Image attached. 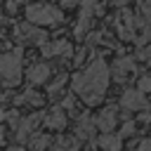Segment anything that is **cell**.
Returning <instances> with one entry per match:
<instances>
[{"label": "cell", "mask_w": 151, "mask_h": 151, "mask_svg": "<svg viewBox=\"0 0 151 151\" xmlns=\"http://www.w3.org/2000/svg\"><path fill=\"white\" fill-rule=\"evenodd\" d=\"M97 146H101L104 151H120L123 137H120V134H113V132H104V134L97 139Z\"/></svg>", "instance_id": "4fadbf2b"}, {"label": "cell", "mask_w": 151, "mask_h": 151, "mask_svg": "<svg viewBox=\"0 0 151 151\" xmlns=\"http://www.w3.org/2000/svg\"><path fill=\"white\" fill-rule=\"evenodd\" d=\"M109 76H111V71H109V66H106V61L101 59V57H97V59H92L90 64H87V68L83 71V73H76L73 76V92L87 104V106H94V104H99L101 99H104V94H106V87H109Z\"/></svg>", "instance_id": "6da1fadb"}, {"label": "cell", "mask_w": 151, "mask_h": 151, "mask_svg": "<svg viewBox=\"0 0 151 151\" xmlns=\"http://www.w3.org/2000/svg\"><path fill=\"white\" fill-rule=\"evenodd\" d=\"M45 125L50 127V130H64L66 127V113H64V109H52L50 113H47V118H45Z\"/></svg>", "instance_id": "5bb4252c"}, {"label": "cell", "mask_w": 151, "mask_h": 151, "mask_svg": "<svg viewBox=\"0 0 151 151\" xmlns=\"http://www.w3.org/2000/svg\"><path fill=\"white\" fill-rule=\"evenodd\" d=\"M139 9H142L144 17H151V0H142L139 2Z\"/></svg>", "instance_id": "44dd1931"}, {"label": "cell", "mask_w": 151, "mask_h": 151, "mask_svg": "<svg viewBox=\"0 0 151 151\" xmlns=\"http://www.w3.org/2000/svg\"><path fill=\"white\" fill-rule=\"evenodd\" d=\"M64 80H66V78H64V76H59V78H57V80H54V83L50 85V94H54V92H59V90L64 87Z\"/></svg>", "instance_id": "ffe728a7"}, {"label": "cell", "mask_w": 151, "mask_h": 151, "mask_svg": "<svg viewBox=\"0 0 151 151\" xmlns=\"http://www.w3.org/2000/svg\"><path fill=\"white\" fill-rule=\"evenodd\" d=\"M17 101H19V104H33V106H40L42 97H40V94H35L33 90H26L21 97H17Z\"/></svg>", "instance_id": "2e32d148"}, {"label": "cell", "mask_w": 151, "mask_h": 151, "mask_svg": "<svg viewBox=\"0 0 151 151\" xmlns=\"http://www.w3.org/2000/svg\"><path fill=\"white\" fill-rule=\"evenodd\" d=\"M17 35H19V40H28L35 45H45V40H47V33L42 28H35V24H31V21L17 26Z\"/></svg>", "instance_id": "52a82bcc"}, {"label": "cell", "mask_w": 151, "mask_h": 151, "mask_svg": "<svg viewBox=\"0 0 151 151\" xmlns=\"http://www.w3.org/2000/svg\"><path fill=\"white\" fill-rule=\"evenodd\" d=\"M137 90H139V92H149V90H151V76H142Z\"/></svg>", "instance_id": "ac0fdd59"}, {"label": "cell", "mask_w": 151, "mask_h": 151, "mask_svg": "<svg viewBox=\"0 0 151 151\" xmlns=\"http://www.w3.org/2000/svg\"><path fill=\"white\" fill-rule=\"evenodd\" d=\"M134 151H151V139H142Z\"/></svg>", "instance_id": "603a6c76"}, {"label": "cell", "mask_w": 151, "mask_h": 151, "mask_svg": "<svg viewBox=\"0 0 151 151\" xmlns=\"http://www.w3.org/2000/svg\"><path fill=\"white\" fill-rule=\"evenodd\" d=\"M132 132H134V123H125L123 130H120V137H130Z\"/></svg>", "instance_id": "7402d4cb"}, {"label": "cell", "mask_w": 151, "mask_h": 151, "mask_svg": "<svg viewBox=\"0 0 151 151\" xmlns=\"http://www.w3.org/2000/svg\"><path fill=\"white\" fill-rule=\"evenodd\" d=\"M134 73V59L132 57H120V59H116L113 61V78L118 80V83H123L127 76H132Z\"/></svg>", "instance_id": "ba28073f"}, {"label": "cell", "mask_w": 151, "mask_h": 151, "mask_svg": "<svg viewBox=\"0 0 151 151\" xmlns=\"http://www.w3.org/2000/svg\"><path fill=\"white\" fill-rule=\"evenodd\" d=\"M50 78V66L47 64H33L28 68V83L31 85H42Z\"/></svg>", "instance_id": "7c38bea8"}, {"label": "cell", "mask_w": 151, "mask_h": 151, "mask_svg": "<svg viewBox=\"0 0 151 151\" xmlns=\"http://www.w3.org/2000/svg\"><path fill=\"white\" fill-rule=\"evenodd\" d=\"M5 151H24L21 146H9V149H5Z\"/></svg>", "instance_id": "484cf974"}, {"label": "cell", "mask_w": 151, "mask_h": 151, "mask_svg": "<svg viewBox=\"0 0 151 151\" xmlns=\"http://www.w3.org/2000/svg\"><path fill=\"white\" fill-rule=\"evenodd\" d=\"M83 0H61V5L64 7H76V5H80Z\"/></svg>", "instance_id": "d4e9b609"}, {"label": "cell", "mask_w": 151, "mask_h": 151, "mask_svg": "<svg viewBox=\"0 0 151 151\" xmlns=\"http://www.w3.org/2000/svg\"><path fill=\"white\" fill-rule=\"evenodd\" d=\"M42 54H45V57H59V54H64V57H71V45H68L66 40L45 42V45H42Z\"/></svg>", "instance_id": "8fae6325"}, {"label": "cell", "mask_w": 151, "mask_h": 151, "mask_svg": "<svg viewBox=\"0 0 151 151\" xmlns=\"http://www.w3.org/2000/svg\"><path fill=\"white\" fill-rule=\"evenodd\" d=\"M137 57H139L142 61H146V64H151V45H146V47H142V50L137 52Z\"/></svg>", "instance_id": "d6986e66"}, {"label": "cell", "mask_w": 151, "mask_h": 151, "mask_svg": "<svg viewBox=\"0 0 151 151\" xmlns=\"http://www.w3.org/2000/svg\"><path fill=\"white\" fill-rule=\"evenodd\" d=\"M120 109L132 113V111H139V109H146V99H144V92L139 90H125L123 97H120Z\"/></svg>", "instance_id": "8992f818"}, {"label": "cell", "mask_w": 151, "mask_h": 151, "mask_svg": "<svg viewBox=\"0 0 151 151\" xmlns=\"http://www.w3.org/2000/svg\"><path fill=\"white\" fill-rule=\"evenodd\" d=\"M31 144H33L35 151H45V149L52 144V139H50L47 134H38V137H31Z\"/></svg>", "instance_id": "e0dca14e"}, {"label": "cell", "mask_w": 151, "mask_h": 151, "mask_svg": "<svg viewBox=\"0 0 151 151\" xmlns=\"http://www.w3.org/2000/svg\"><path fill=\"white\" fill-rule=\"evenodd\" d=\"M116 123H118V116H116V109H113V106L106 109V111H101V113L94 118V125H97L101 132H113Z\"/></svg>", "instance_id": "30bf717a"}, {"label": "cell", "mask_w": 151, "mask_h": 151, "mask_svg": "<svg viewBox=\"0 0 151 151\" xmlns=\"http://www.w3.org/2000/svg\"><path fill=\"white\" fill-rule=\"evenodd\" d=\"M64 109H68V111H73V109H76V101H73V97H66V99H64Z\"/></svg>", "instance_id": "cb8c5ba5"}, {"label": "cell", "mask_w": 151, "mask_h": 151, "mask_svg": "<svg viewBox=\"0 0 151 151\" xmlns=\"http://www.w3.org/2000/svg\"><path fill=\"white\" fill-rule=\"evenodd\" d=\"M94 118H90L87 113H80L78 116V123H76V137L78 139H94Z\"/></svg>", "instance_id": "9c48e42d"}, {"label": "cell", "mask_w": 151, "mask_h": 151, "mask_svg": "<svg viewBox=\"0 0 151 151\" xmlns=\"http://www.w3.org/2000/svg\"><path fill=\"white\" fill-rule=\"evenodd\" d=\"M125 2H127V0H113V5H118V7H123Z\"/></svg>", "instance_id": "4316f807"}, {"label": "cell", "mask_w": 151, "mask_h": 151, "mask_svg": "<svg viewBox=\"0 0 151 151\" xmlns=\"http://www.w3.org/2000/svg\"><path fill=\"white\" fill-rule=\"evenodd\" d=\"M5 118H7V111H2V109H0V120H5Z\"/></svg>", "instance_id": "83f0119b"}, {"label": "cell", "mask_w": 151, "mask_h": 151, "mask_svg": "<svg viewBox=\"0 0 151 151\" xmlns=\"http://www.w3.org/2000/svg\"><path fill=\"white\" fill-rule=\"evenodd\" d=\"M0 80L5 85H17L21 80V57H19V52L0 54Z\"/></svg>", "instance_id": "3957f363"}, {"label": "cell", "mask_w": 151, "mask_h": 151, "mask_svg": "<svg viewBox=\"0 0 151 151\" xmlns=\"http://www.w3.org/2000/svg\"><path fill=\"white\" fill-rule=\"evenodd\" d=\"M83 9H80V17H78V24H76V35H85L92 19H94V12H99V0H83L80 2Z\"/></svg>", "instance_id": "277c9868"}, {"label": "cell", "mask_w": 151, "mask_h": 151, "mask_svg": "<svg viewBox=\"0 0 151 151\" xmlns=\"http://www.w3.org/2000/svg\"><path fill=\"white\" fill-rule=\"evenodd\" d=\"M78 146H80L78 137H66V139H59L52 151H78Z\"/></svg>", "instance_id": "9a60e30c"}, {"label": "cell", "mask_w": 151, "mask_h": 151, "mask_svg": "<svg viewBox=\"0 0 151 151\" xmlns=\"http://www.w3.org/2000/svg\"><path fill=\"white\" fill-rule=\"evenodd\" d=\"M40 120H42L40 113H31V116H26V118H19V123L14 125V137H17L19 142H28V139L33 137L35 127L40 125Z\"/></svg>", "instance_id": "5b68a950"}, {"label": "cell", "mask_w": 151, "mask_h": 151, "mask_svg": "<svg viewBox=\"0 0 151 151\" xmlns=\"http://www.w3.org/2000/svg\"><path fill=\"white\" fill-rule=\"evenodd\" d=\"M26 19L35 26H54L61 21V12L54 5H45V2H35L26 7Z\"/></svg>", "instance_id": "7a4b0ae2"}]
</instances>
